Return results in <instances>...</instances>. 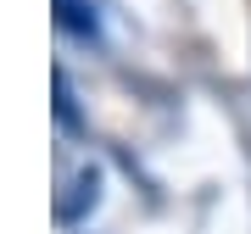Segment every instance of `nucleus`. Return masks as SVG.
<instances>
[{
  "instance_id": "f257e3e1",
  "label": "nucleus",
  "mask_w": 251,
  "mask_h": 234,
  "mask_svg": "<svg viewBox=\"0 0 251 234\" xmlns=\"http://www.w3.org/2000/svg\"><path fill=\"white\" fill-rule=\"evenodd\" d=\"M95 201H100V173L95 167H78L67 179V195H56V223H78Z\"/></svg>"
},
{
  "instance_id": "f03ea898",
  "label": "nucleus",
  "mask_w": 251,
  "mask_h": 234,
  "mask_svg": "<svg viewBox=\"0 0 251 234\" xmlns=\"http://www.w3.org/2000/svg\"><path fill=\"white\" fill-rule=\"evenodd\" d=\"M56 117H62V128H78V112H73V84H67L62 67H56Z\"/></svg>"
}]
</instances>
